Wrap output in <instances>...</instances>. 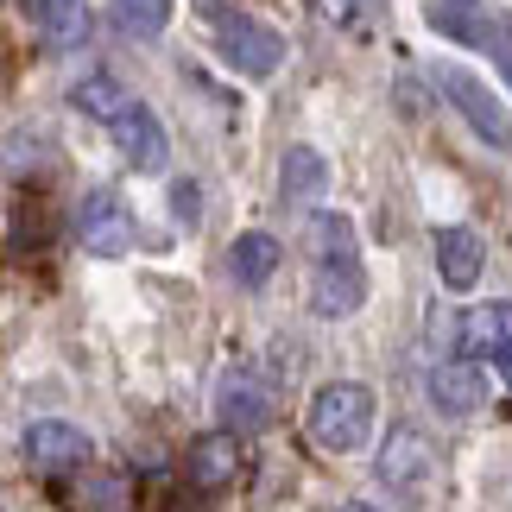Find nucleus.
<instances>
[{
  "mask_svg": "<svg viewBox=\"0 0 512 512\" xmlns=\"http://www.w3.org/2000/svg\"><path fill=\"white\" fill-rule=\"evenodd\" d=\"M26 19L38 26V38H45L51 51H76L95 32V19H89L83 0H26Z\"/></svg>",
  "mask_w": 512,
  "mask_h": 512,
  "instance_id": "nucleus-12",
  "label": "nucleus"
},
{
  "mask_svg": "<svg viewBox=\"0 0 512 512\" xmlns=\"http://www.w3.org/2000/svg\"><path fill=\"white\" fill-rule=\"evenodd\" d=\"M215 418L228 424V437L266 430V424H272V392L253 380V373H228V380L215 386Z\"/></svg>",
  "mask_w": 512,
  "mask_h": 512,
  "instance_id": "nucleus-8",
  "label": "nucleus"
},
{
  "mask_svg": "<svg viewBox=\"0 0 512 512\" xmlns=\"http://www.w3.org/2000/svg\"><path fill=\"white\" fill-rule=\"evenodd\" d=\"M329 7H336V19L354 38H373V32L392 26V0H329Z\"/></svg>",
  "mask_w": 512,
  "mask_h": 512,
  "instance_id": "nucleus-20",
  "label": "nucleus"
},
{
  "mask_svg": "<svg viewBox=\"0 0 512 512\" xmlns=\"http://www.w3.org/2000/svg\"><path fill=\"white\" fill-rule=\"evenodd\" d=\"M310 247H317V260H348L354 253V222L342 209H323L317 222H310Z\"/></svg>",
  "mask_w": 512,
  "mask_h": 512,
  "instance_id": "nucleus-19",
  "label": "nucleus"
},
{
  "mask_svg": "<svg viewBox=\"0 0 512 512\" xmlns=\"http://www.w3.org/2000/svg\"><path fill=\"white\" fill-rule=\"evenodd\" d=\"M57 500H64V512H114L127 500V487H121V475H76L57 487Z\"/></svg>",
  "mask_w": 512,
  "mask_h": 512,
  "instance_id": "nucleus-18",
  "label": "nucleus"
},
{
  "mask_svg": "<svg viewBox=\"0 0 512 512\" xmlns=\"http://www.w3.org/2000/svg\"><path fill=\"white\" fill-rule=\"evenodd\" d=\"M114 146H121V159L133 171H165V127H159V114H152L146 102H133L114 114Z\"/></svg>",
  "mask_w": 512,
  "mask_h": 512,
  "instance_id": "nucleus-9",
  "label": "nucleus"
},
{
  "mask_svg": "<svg viewBox=\"0 0 512 512\" xmlns=\"http://www.w3.org/2000/svg\"><path fill=\"white\" fill-rule=\"evenodd\" d=\"M310 443L329 449V456H354L373 437V392L361 380H329L310 392Z\"/></svg>",
  "mask_w": 512,
  "mask_h": 512,
  "instance_id": "nucleus-1",
  "label": "nucleus"
},
{
  "mask_svg": "<svg viewBox=\"0 0 512 512\" xmlns=\"http://www.w3.org/2000/svg\"><path fill=\"white\" fill-rule=\"evenodd\" d=\"M215 51L241 76H272L285 57V38L272 26H260V19H215Z\"/></svg>",
  "mask_w": 512,
  "mask_h": 512,
  "instance_id": "nucleus-4",
  "label": "nucleus"
},
{
  "mask_svg": "<svg viewBox=\"0 0 512 512\" xmlns=\"http://www.w3.org/2000/svg\"><path fill=\"white\" fill-rule=\"evenodd\" d=\"M487 354H494L500 373L512 380V304H487Z\"/></svg>",
  "mask_w": 512,
  "mask_h": 512,
  "instance_id": "nucleus-21",
  "label": "nucleus"
},
{
  "mask_svg": "<svg viewBox=\"0 0 512 512\" xmlns=\"http://www.w3.org/2000/svg\"><path fill=\"white\" fill-rule=\"evenodd\" d=\"M437 7H475V0H437Z\"/></svg>",
  "mask_w": 512,
  "mask_h": 512,
  "instance_id": "nucleus-25",
  "label": "nucleus"
},
{
  "mask_svg": "<svg viewBox=\"0 0 512 512\" xmlns=\"http://www.w3.org/2000/svg\"><path fill=\"white\" fill-rule=\"evenodd\" d=\"M26 462L45 468V475H64V468H83L89 462V437L64 418H38L26 430Z\"/></svg>",
  "mask_w": 512,
  "mask_h": 512,
  "instance_id": "nucleus-10",
  "label": "nucleus"
},
{
  "mask_svg": "<svg viewBox=\"0 0 512 512\" xmlns=\"http://www.w3.org/2000/svg\"><path fill=\"white\" fill-rule=\"evenodd\" d=\"M373 475H380L386 494H399L405 506H418L430 494V475H437V449H430V437L418 424H392L380 456H373Z\"/></svg>",
  "mask_w": 512,
  "mask_h": 512,
  "instance_id": "nucleus-2",
  "label": "nucleus"
},
{
  "mask_svg": "<svg viewBox=\"0 0 512 512\" xmlns=\"http://www.w3.org/2000/svg\"><path fill=\"white\" fill-rule=\"evenodd\" d=\"M70 108H83L89 121H114L121 108H133V89L114 70H89L83 83H70Z\"/></svg>",
  "mask_w": 512,
  "mask_h": 512,
  "instance_id": "nucleus-14",
  "label": "nucleus"
},
{
  "mask_svg": "<svg viewBox=\"0 0 512 512\" xmlns=\"http://www.w3.org/2000/svg\"><path fill=\"white\" fill-rule=\"evenodd\" d=\"M342 512H380V506H367V500H348V506H342Z\"/></svg>",
  "mask_w": 512,
  "mask_h": 512,
  "instance_id": "nucleus-24",
  "label": "nucleus"
},
{
  "mask_svg": "<svg viewBox=\"0 0 512 512\" xmlns=\"http://www.w3.org/2000/svg\"><path fill=\"white\" fill-rule=\"evenodd\" d=\"M76 241H83V253H95V260H121V253L133 247V215L114 190H89L83 209H76Z\"/></svg>",
  "mask_w": 512,
  "mask_h": 512,
  "instance_id": "nucleus-5",
  "label": "nucleus"
},
{
  "mask_svg": "<svg viewBox=\"0 0 512 512\" xmlns=\"http://www.w3.org/2000/svg\"><path fill=\"white\" fill-rule=\"evenodd\" d=\"M279 190H285V203H310V196H323L329 190V159L317 146H291L285 165H279Z\"/></svg>",
  "mask_w": 512,
  "mask_h": 512,
  "instance_id": "nucleus-16",
  "label": "nucleus"
},
{
  "mask_svg": "<svg viewBox=\"0 0 512 512\" xmlns=\"http://www.w3.org/2000/svg\"><path fill=\"white\" fill-rule=\"evenodd\" d=\"M430 405L449 411V418H475V411L487 405V367L481 361H443L430 367Z\"/></svg>",
  "mask_w": 512,
  "mask_h": 512,
  "instance_id": "nucleus-6",
  "label": "nucleus"
},
{
  "mask_svg": "<svg viewBox=\"0 0 512 512\" xmlns=\"http://www.w3.org/2000/svg\"><path fill=\"white\" fill-rule=\"evenodd\" d=\"M430 83L449 95V108H456L487 146H512V114H506V102L481 83L475 70H462V64H437V70H430Z\"/></svg>",
  "mask_w": 512,
  "mask_h": 512,
  "instance_id": "nucleus-3",
  "label": "nucleus"
},
{
  "mask_svg": "<svg viewBox=\"0 0 512 512\" xmlns=\"http://www.w3.org/2000/svg\"><path fill=\"white\" fill-rule=\"evenodd\" d=\"M487 51H494V64L506 70V83H512V13H500V19H487V38H481Z\"/></svg>",
  "mask_w": 512,
  "mask_h": 512,
  "instance_id": "nucleus-22",
  "label": "nucleus"
},
{
  "mask_svg": "<svg viewBox=\"0 0 512 512\" xmlns=\"http://www.w3.org/2000/svg\"><path fill=\"white\" fill-rule=\"evenodd\" d=\"M279 241L272 234H241V241L228 247V272H234V285H247V291H260L272 272H279Z\"/></svg>",
  "mask_w": 512,
  "mask_h": 512,
  "instance_id": "nucleus-15",
  "label": "nucleus"
},
{
  "mask_svg": "<svg viewBox=\"0 0 512 512\" xmlns=\"http://www.w3.org/2000/svg\"><path fill=\"white\" fill-rule=\"evenodd\" d=\"M437 272L449 291H475L487 272V247L475 228H437Z\"/></svg>",
  "mask_w": 512,
  "mask_h": 512,
  "instance_id": "nucleus-11",
  "label": "nucleus"
},
{
  "mask_svg": "<svg viewBox=\"0 0 512 512\" xmlns=\"http://www.w3.org/2000/svg\"><path fill=\"white\" fill-rule=\"evenodd\" d=\"M108 26L121 38H159L171 26V0H108Z\"/></svg>",
  "mask_w": 512,
  "mask_h": 512,
  "instance_id": "nucleus-17",
  "label": "nucleus"
},
{
  "mask_svg": "<svg viewBox=\"0 0 512 512\" xmlns=\"http://www.w3.org/2000/svg\"><path fill=\"white\" fill-rule=\"evenodd\" d=\"M184 468H190V487H203V494H222V487H234V475H241V443H234L228 430H215V437H196Z\"/></svg>",
  "mask_w": 512,
  "mask_h": 512,
  "instance_id": "nucleus-13",
  "label": "nucleus"
},
{
  "mask_svg": "<svg viewBox=\"0 0 512 512\" xmlns=\"http://www.w3.org/2000/svg\"><path fill=\"white\" fill-rule=\"evenodd\" d=\"M171 209H177V222L196 228V215H203V196H196V184L184 177V184H171Z\"/></svg>",
  "mask_w": 512,
  "mask_h": 512,
  "instance_id": "nucleus-23",
  "label": "nucleus"
},
{
  "mask_svg": "<svg viewBox=\"0 0 512 512\" xmlns=\"http://www.w3.org/2000/svg\"><path fill=\"white\" fill-rule=\"evenodd\" d=\"M367 304V272L361 260H317V285H310V310L317 317H354Z\"/></svg>",
  "mask_w": 512,
  "mask_h": 512,
  "instance_id": "nucleus-7",
  "label": "nucleus"
}]
</instances>
